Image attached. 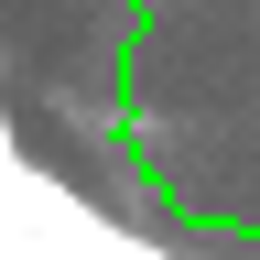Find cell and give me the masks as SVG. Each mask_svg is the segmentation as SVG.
I'll return each instance as SVG.
<instances>
[]
</instances>
